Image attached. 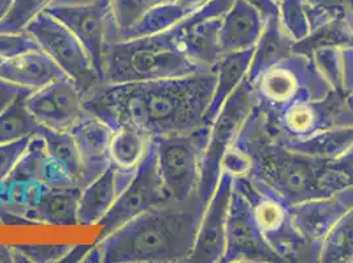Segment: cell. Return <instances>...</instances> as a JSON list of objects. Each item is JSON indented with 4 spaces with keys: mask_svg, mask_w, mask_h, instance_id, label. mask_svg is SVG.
<instances>
[{
    "mask_svg": "<svg viewBox=\"0 0 353 263\" xmlns=\"http://www.w3.org/2000/svg\"><path fill=\"white\" fill-rule=\"evenodd\" d=\"M353 12V0H348ZM343 67H344V91L348 92L353 88V48L343 49Z\"/></svg>",
    "mask_w": 353,
    "mask_h": 263,
    "instance_id": "41",
    "label": "cell"
},
{
    "mask_svg": "<svg viewBox=\"0 0 353 263\" xmlns=\"http://www.w3.org/2000/svg\"><path fill=\"white\" fill-rule=\"evenodd\" d=\"M263 15L245 0H234L221 17L219 44L221 53L254 49L264 28Z\"/></svg>",
    "mask_w": 353,
    "mask_h": 263,
    "instance_id": "21",
    "label": "cell"
},
{
    "mask_svg": "<svg viewBox=\"0 0 353 263\" xmlns=\"http://www.w3.org/2000/svg\"><path fill=\"white\" fill-rule=\"evenodd\" d=\"M282 262L266 242L252 212L250 202L234 189L225 228V248L221 263Z\"/></svg>",
    "mask_w": 353,
    "mask_h": 263,
    "instance_id": "12",
    "label": "cell"
},
{
    "mask_svg": "<svg viewBox=\"0 0 353 263\" xmlns=\"http://www.w3.org/2000/svg\"><path fill=\"white\" fill-rule=\"evenodd\" d=\"M176 43L174 30L114 41L105 46L102 83H132L202 73Z\"/></svg>",
    "mask_w": 353,
    "mask_h": 263,
    "instance_id": "4",
    "label": "cell"
},
{
    "mask_svg": "<svg viewBox=\"0 0 353 263\" xmlns=\"http://www.w3.org/2000/svg\"><path fill=\"white\" fill-rule=\"evenodd\" d=\"M254 92L250 79L241 82L232 95L225 101L219 114L211 123L206 147L203 150L199 166L198 195L208 202L218 186L221 176L223 160L232 147L244 121L254 107Z\"/></svg>",
    "mask_w": 353,
    "mask_h": 263,
    "instance_id": "7",
    "label": "cell"
},
{
    "mask_svg": "<svg viewBox=\"0 0 353 263\" xmlns=\"http://www.w3.org/2000/svg\"><path fill=\"white\" fill-rule=\"evenodd\" d=\"M27 96L17 98L0 114V144L15 143L40 131V125L27 107Z\"/></svg>",
    "mask_w": 353,
    "mask_h": 263,
    "instance_id": "29",
    "label": "cell"
},
{
    "mask_svg": "<svg viewBox=\"0 0 353 263\" xmlns=\"http://www.w3.org/2000/svg\"><path fill=\"white\" fill-rule=\"evenodd\" d=\"M353 207V185L323 198L292 205L295 228L314 250L318 262L325 235Z\"/></svg>",
    "mask_w": 353,
    "mask_h": 263,
    "instance_id": "15",
    "label": "cell"
},
{
    "mask_svg": "<svg viewBox=\"0 0 353 263\" xmlns=\"http://www.w3.org/2000/svg\"><path fill=\"white\" fill-rule=\"evenodd\" d=\"M82 189L78 185L49 186L39 183L30 220L34 225L75 227Z\"/></svg>",
    "mask_w": 353,
    "mask_h": 263,
    "instance_id": "20",
    "label": "cell"
},
{
    "mask_svg": "<svg viewBox=\"0 0 353 263\" xmlns=\"http://www.w3.org/2000/svg\"><path fill=\"white\" fill-rule=\"evenodd\" d=\"M92 246L94 245H73L62 260V263L85 262V258L88 257V251Z\"/></svg>",
    "mask_w": 353,
    "mask_h": 263,
    "instance_id": "43",
    "label": "cell"
},
{
    "mask_svg": "<svg viewBox=\"0 0 353 263\" xmlns=\"http://www.w3.org/2000/svg\"><path fill=\"white\" fill-rule=\"evenodd\" d=\"M210 128V124H203L192 133L152 138L156 144L159 171L168 199L182 200L196 192L201 158Z\"/></svg>",
    "mask_w": 353,
    "mask_h": 263,
    "instance_id": "8",
    "label": "cell"
},
{
    "mask_svg": "<svg viewBox=\"0 0 353 263\" xmlns=\"http://www.w3.org/2000/svg\"><path fill=\"white\" fill-rule=\"evenodd\" d=\"M253 49L241 50L234 53L221 54L219 61L211 69L215 76L216 83L211 103L208 105L205 124H210L215 120L219 114L223 104L232 95L236 88L241 85L250 70Z\"/></svg>",
    "mask_w": 353,
    "mask_h": 263,
    "instance_id": "25",
    "label": "cell"
},
{
    "mask_svg": "<svg viewBox=\"0 0 353 263\" xmlns=\"http://www.w3.org/2000/svg\"><path fill=\"white\" fill-rule=\"evenodd\" d=\"M253 6L264 19L270 16H280V6L274 0H245Z\"/></svg>",
    "mask_w": 353,
    "mask_h": 263,
    "instance_id": "42",
    "label": "cell"
},
{
    "mask_svg": "<svg viewBox=\"0 0 353 263\" xmlns=\"http://www.w3.org/2000/svg\"><path fill=\"white\" fill-rule=\"evenodd\" d=\"M40 49L30 33H3L0 32V59H10L17 54Z\"/></svg>",
    "mask_w": 353,
    "mask_h": 263,
    "instance_id": "36",
    "label": "cell"
},
{
    "mask_svg": "<svg viewBox=\"0 0 353 263\" xmlns=\"http://www.w3.org/2000/svg\"><path fill=\"white\" fill-rule=\"evenodd\" d=\"M44 12L56 17L79 39L102 79L104 50L112 43L114 34L110 0L50 4Z\"/></svg>",
    "mask_w": 353,
    "mask_h": 263,
    "instance_id": "11",
    "label": "cell"
},
{
    "mask_svg": "<svg viewBox=\"0 0 353 263\" xmlns=\"http://www.w3.org/2000/svg\"><path fill=\"white\" fill-rule=\"evenodd\" d=\"M305 3L315 10H335L348 4V0H305Z\"/></svg>",
    "mask_w": 353,
    "mask_h": 263,
    "instance_id": "44",
    "label": "cell"
},
{
    "mask_svg": "<svg viewBox=\"0 0 353 263\" xmlns=\"http://www.w3.org/2000/svg\"><path fill=\"white\" fill-rule=\"evenodd\" d=\"M207 203L198 195L168 199L101 238V262H188Z\"/></svg>",
    "mask_w": 353,
    "mask_h": 263,
    "instance_id": "2",
    "label": "cell"
},
{
    "mask_svg": "<svg viewBox=\"0 0 353 263\" xmlns=\"http://www.w3.org/2000/svg\"><path fill=\"white\" fill-rule=\"evenodd\" d=\"M208 1L210 0H170L144 16L125 39L149 36L170 30L199 11Z\"/></svg>",
    "mask_w": 353,
    "mask_h": 263,
    "instance_id": "27",
    "label": "cell"
},
{
    "mask_svg": "<svg viewBox=\"0 0 353 263\" xmlns=\"http://www.w3.org/2000/svg\"><path fill=\"white\" fill-rule=\"evenodd\" d=\"M53 1L54 0H15L10 12L0 21V32H26L30 21L44 12Z\"/></svg>",
    "mask_w": 353,
    "mask_h": 263,
    "instance_id": "33",
    "label": "cell"
},
{
    "mask_svg": "<svg viewBox=\"0 0 353 263\" xmlns=\"http://www.w3.org/2000/svg\"><path fill=\"white\" fill-rule=\"evenodd\" d=\"M343 94L330 92L323 99L295 103L273 116H265V127L273 138L299 140L335 127L343 105Z\"/></svg>",
    "mask_w": 353,
    "mask_h": 263,
    "instance_id": "13",
    "label": "cell"
},
{
    "mask_svg": "<svg viewBox=\"0 0 353 263\" xmlns=\"http://www.w3.org/2000/svg\"><path fill=\"white\" fill-rule=\"evenodd\" d=\"M165 200H168V196L163 191L159 171L156 144L152 140L144 158L136 167L131 182L120 192L117 202L98 224L101 238L115 232L124 224Z\"/></svg>",
    "mask_w": 353,
    "mask_h": 263,
    "instance_id": "10",
    "label": "cell"
},
{
    "mask_svg": "<svg viewBox=\"0 0 353 263\" xmlns=\"http://www.w3.org/2000/svg\"><path fill=\"white\" fill-rule=\"evenodd\" d=\"M73 245L57 244V245H16L15 248L27 263L62 262L65 255Z\"/></svg>",
    "mask_w": 353,
    "mask_h": 263,
    "instance_id": "35",
    "label": "cell"
},
{
    "mask_svg": "<svg viewBox=\"0 0 353 263\" xmlns=\"http://www.w3.org/2000/svg\"><path fill=\"white\" fill-rule=\"evenodd\" d=\"M14 3L15 0H0V21L10 12Z\"/></svg>",
    "mask_w": 353,
    "mask_h": 263,
    "instance_id": "46",
    "label": "cell"
},
{
    "mask_svg": "<svg viewBox=\"0 0 353 263\" xmlns=\"http://www.w3.org/2000/svg\"><path fill=\"white\" fill-rule=\"evenodd\" d=\"M348 48H353V12L350 4L312 27L307 36L295 41L293 53L312 57L314 53L324 49Z\"/></svg>",
    "mask_w": 353,
    "mask_h": 263,
    "instance_id": "23",
    "label": "cell"
},
{
    "mask_svg": "<svg viewBox=\"0 0 353 263\" xmlns=\"http://www.w3.org/2000/svg\"><path fill=\"white\" fill-rule=\"evenodd\" d=\"M294 40L283 28L280 16L265 19L264 28L253 49L247 78L253 83L273 65L293 54Z\"/></svg>",
    "mask_w": 353,
    "mask_h": 263,
    "instance_id": "24",
    "label": "cell"
},
{
    "mask_svg": "<svg viewBox=\"0 0 353 263\" xmlns=\"http://www.w3.org/2000/svg\"><path fill=\"white\" fill-rule=\"evenodd\" d=\"M61 78H68V75L40 49L0 59V79L32 92Z\"/></svg>",
    "mask_w": 353,
    "mask_h": 263,
    "instance_id": "22",
    "label": "cell"
},
{
    "mask_svg": "<svg viewBox=\"0 0 353 263\" xmlns=\"http://www.w3.org/2000/svg\"><path fill=\"white\" fill-rule=\"evenodd\" d=\"M0 225H1V221H0Z\"/></svg>",
    "mask_w": 353,
    "mask_h": 263,
    "instance_id": "48",
    "label": "cell"
},
{
    "mask_svg": "<svg viewBox=\"0 0 353 263\" xmlns=\"http://www.w3.org/2000/svg\"><path fill=\"white\" fill-rule=\"evenodd\" d=\"M234 179L221 173L218 186L207 202L196 242L188 262L221 263L225 248V228Z\"/></svg>",
    "mask_w": 353,
    "mask_h": 263,
    "instance_id": "16",
    "label": "cell"
},
{
    "mask_svg": "<svg viewBox=\"0 0 353 263\" xmlns=\"http://www.w3.org/2000/svg\"><path fill=\"white\" fill-rule=\"evenodd\" d=\"M136 169H123L111 163L104 173L82 189L78 207V225H98L131 182Z\"/></svg>",
    "mask_w": 353,
    "mask_h": 263,
    "instance_id": "18",
    "label": "cell"
},
{
    "mask_svg": "<svg viewBox=\"0 0 353 263\" xmlns=\"http://www.w3.org/2000/svg\"><path fill=\"white\" fill-rule=\"evenodd\" d=\"M215 83L212 70L147 82L102 83L88 92L83 105L114 131L133 125L150 138L185 134L205 124Z\"/></svg>",
    "mask_w": 353,
    "mask_h": 263,
    "instance_id": "1",
    "label": "cell"
},
{
    "mask_svg": "<svg viewBox=\"0 0 353 263\" xmlns=\"http://www.w3.org/2000/svg\"><path fill=\"white\" fill-rule=\"evenodd\" d=\"M280 19L283 28L295 41L307 36L310 32L307 4L305 0H282Z\"/></svg>",
    "mask_w": 353,
    "mask_h": 263,
    "instance_id": "34",
    "label": "cell"
},
{
    "mask_svg": "<svg viewBox=\"0 0 353 263\" xmlns=\"http://www.w3.org/2000/svg\"><path fill=\"white\" fill-rule=\"evenodd\" d=\"M152 138L133 125L114 131L111 140V161L123 169H136L144 158Z\"/></svg>",
    "mask_w": 353,
    "mask_h": 263,
    "instance_id": "28",
    "label": "cell"
},
{
    "mask_svg": "<svg viewBox=\"0 0 353 263\" xmlns=\"http://www.w3.org/2000/svg\"><path fill=\"white\" fill-rule=\"evenodd\" d=\"M30 138V137H27L15 143L0 144V182L6 180L12 173L16 163L28 145Z\"/></svg>",
    "mask_w": 353,
    "mask_h": 263,
    "instance_id": "37",
    "label": "cell"
},
{
    "mask_svg": "<svg viewBox=\"0 0 353 263\" xmlns=\"http://www.w3.org/2000/svg\"><path fill=\"white\" fill-rule=\"evenodd\" d=\"M230 150L250 158V176L264 180L290 205L352 186L331 167V161L290 150L269 136L264 115L254 107Z\"/></svg>",
    "mask_w": 353,
    "mask_h": 263,
    "instance_id": "3",
    "label": "cell"
},
{
    "mask_svg": "<svg viewBox=\"0 0 353 263\" xmlns=\"http://www.w3.org/2000/svg\"><path fill=\"white\" fill-rule=\"evenodd\" d=\"M69 132L79 153L81 176L78 186L83 189L112 163L111 140L114 129L99 117L85 111Z\"/></svg>",
    "mask_w": 353,
    "mask_h": 263,
    "instance_id": "17",
    "label": "cell"
},
{
    "mask_svg": "<svg viewBox=\"0 0 353 263\" xmlns=\"http://www.w3.org/2000/svg\"><path fill=\"white\" fill-rule=\"evenodd\" d=\"M234 189L250 202L260 232L282 262H318L295 228L292 205L277 191L256 176L234 179Z\"/></svg>",
    "mask_w": 353,
    "mask_h": 263,
    "instance_id": "5",
    "label": "cell"
},
{
    "mask_svg": "<svg viewBox=\"0 0 353 263\" xmlns=\"http://www.w3.org/2000/svg\"><path fill=\"white\" fill-rule=\"evenodd\" d=\"M40 50L48 54L86 96L102 85L92 59L79 39L56 17L46 12L36 16L27 27Z\"/></svg>",
    "mask_w": 353,
    "mask_h": 263,
    "instance_id": "9",
    "label": "cell"
},
{
    "mask_svg": "<svg viewBox=\"0 0 353 263\" xmlns=\"http://www.w3.org/2000/svg\"><path fill=\"white\" fill-rule=\"evenodd\" d=\"M16 262V250L14 246L0 244V263Z\"/></svg>",
    "mask_w": 353,
    "mask_h": 263,
    "instance_id": "45",
    "label": "cell"
},
{
    "mask_svg": "<svg viewBox=\"0 0 353 263\" xmlns=\"http://www.w3.org/2000/svg\"><path fill=\"white\" fill-rule=\"evenodd\" d=\"M274 1H276V3H277V4H279V6H280V3H281V1H282V0H274Z\"/></svg>",
    "mask_w": 353,
    "mask_h": 263,
    "instance_id": "47",
    "label": "cell"
},
{
    "mask_svg": "<svg viewBox=\"0 0 353 263\" xmlns=\"http://www.w3.org/2000/svg\"><path fill=\"white\" fill-rule=\"evenodd\" d=\"M252 85L254 108L265 116H273L295 103L323 99L334 91L314 59L296 53L269 67Z\"/></svg>",
    "mask_w": 353,
    "mask_h": 263,
    "instance_id": "6",
    "label": "cell"
},
{
    "mask_svg": "<svg viewBox=\"0 0 353 263\" xmlns=\"http://www.w3.org/2000/svg\"><path fill=\"white\" fill-rule=\"evenodd\" d=\"M83 99V92L70 78H61L33 91L26 103L40 127L69 132L85 112Z\"/></svg>",
    "mask_w": 353,
    "mask_h": 263,
    "instance_id": "14",
    "label": "cell"
},
{
    "mask_svg": "<svg viewBox=\"0 0 353 263\" xmlns=\"http://www.w3.org/2000/svg\"><path fill=\"white\" fill-rule=\"evenodd\" d=\"M281 144L315 158L332 161L353 145V127H332L306 138H276Z\"/></svg>",
    "mask_w": 353,
    "mask_h": 263,
    "instance_id": "26",
    "label": "cell"
},
{
    "mask_svg": "<svg viewBox=\"0 0 353 263\" xmlns=\"http://www.w3.org/2000/svg\"><path fill=\"white\" fill-rule=\"evenodd\" d=\"M335 127H353V88L343 96V105L335 118Z\"/></svg>",
    "mask_w": 353,
    "mask_h": 263,
    "instance_id": "40",
    "label": "cell"
},
{
    "mask_svg": "<svg viewBox=\"0 0 353 263\" xmlns=\"http://www.w3.org/2000/svg\"><path fill=\"white\" fill-rule=\"evenodd\" d=\"M37 134H41L44 137L49 154L68 169L75 183L78 185L81 176V158L72 133L50 131L40 127Z\"/></svg>",
    "mask_w": 353,
    "mask_h": 263,
    "instance_id": "32",
    "label": "cell"
},
{
    "mask_svg": "<svg viewBox=\"0 0 353 263\" xmlns=\"http://www.w3.org/2000/svg\"><path fill=\"white\" fill-rule=\"evenodd\" d=\"M32 94L30 90L20 87L11 82H7L4 79H0V114L12 103L15 102L17 98L26 96Z\"/></svg>",
    "mask_w": 353,
    "mask_h": 263,
    "instance_id": "38",
    "label": "cell"
},
{
    "mask_svg": "<svg viewBox=\"0 0 353 263\" xmlns=\"http://www.w3.org/2000/svg\"><path fill=\"white\" fill-rule=\"evenodd\" d=\"M331 167L353 185V145L338 158L332 160Z\"/></svg>",
    "mask_w": 353,
    "mask_h": 263,
    "instance_id": "39",
    "label": "cell"
},
{
    "mask_svg": "<svg viewBox=\"0 0 353 263\" xmlns=\"http://www.w3.org/2000/svg\"><path fill=\"white\" fill-rule=\"evenodd\" d=\"M170 0H110L114 24L112 43L120 41L156 7Z\"/></svg>",
    "mask_w": 353,
    "mask_h": 263,
    "instance_id": "31",
    "label": "cell"
},
{
    "mask_svg": "<svg viewBox=\"0 0 353 263\" xmlns=\"http://www.w3.org/2000/svg\"><path fill=\"white\" fill-rule=\"evenodd\" d=\"M319 262L353 263V207L325 235Z\"/></svg>",
    "mask_w": 353,
    "mask_h": 263,
    "instance_id": "30",
    "label": "cell"
},
{
    "mask_svg": "<svg viewBox=\"0 0 353 263\" xmlns=\"http://www.w3.org/2000/svg\"><path fill=\"white\" fill-rule=\"evenodd\" d=\"M7 180L44 183L49 186L77 185L68 169L54 160L41 134H34Z\"/></svg>",
    "mask_w": 353,
    "mask_h": 263,
    "instance_id": "19",
    "label": "cell"
}]
</instances>
